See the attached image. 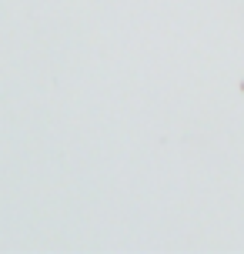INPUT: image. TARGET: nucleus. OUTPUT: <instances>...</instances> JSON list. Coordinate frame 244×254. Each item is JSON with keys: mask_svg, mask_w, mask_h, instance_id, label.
<instances>
[]
</instances>
